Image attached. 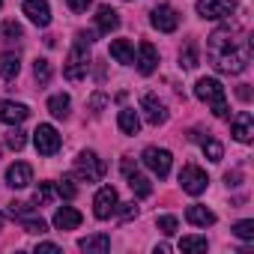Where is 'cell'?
I'll return each mask as SVG.
<instances>
[{
    "mask_svg": "<svg viewBox=\"0 0 254 254\" xmlns=\"http://www.w3.org/2000/svg\"><path fill=\"white\" fill-rule=\"evenodd\" d=\"M206 54L212 60V66L224 75H239L248 60H251V39L239 36V27H218L209 42H206Z\"/></svg>",
    "mask_w": 254,
    "mask_h": 254,
    "instance_id": "1",
    "label": "cell"
},
{
    "mask_svg": "<svg viewBox=\"0 0 254 254\" xmlns=\"http://www.w3.org/2000/svg\"><path fill=\"white\" fill-rule=\"evenodd\" d=\"M90 42H93V33H87V30H81L75 36V48L69 51L66 66H63V75L69 81H81L87 75V66H90Z\"/></svg>",
    "mask_w": 254,
    "mask_h": 254,
    "instance_id": "2",
    "label": "cell"
},
{
    "mask_svg": "<svg viewBox=\"0 0 254 254\" xmlns=\"http://www.w3.org/2000/svg\"><path fill=\"white\" fill-rule=\"evenodd\" d=\"M194 96L206 105H212V114L218 120H227L230 117V108H227V99H224V87L218 78H200L194 84Z\"/></svg>",
    "mask_w": 254,
    "mask_h": 254,
    "instance_id": "3",
    "label": "cell"
},
{
    "mask_svg": "<svg viewBox=\"0 0 254 254\" xmlns=\"http://www.w3.org/2000/svg\"><path fill=\"white\" fill-rule=\"evenodd\" d=\"M75 174H78V180H84V183H99L105 174H108V165H105V159H99L96 153H81L78 159H75Z\"/></svg>",
    "mask_w": 254,
    "mask_h": 254,
    "instance_id": "4",
    "label": "cell"
},
{
    "mask_svg": "<svg viewBox=\"0 0 254 254\" xmlns=\"http://www.w3.org/2000/svg\"><path fill=\"white\" fill-rule=\"evenodd\" d=\"M236 12V0H197V15L209 21L230 18Z\"/></svg>",
    "mask_w": 254,
    "mask_h": 254,
    "instance_id": "5",
    "label": "cell"
},
{
    "mask_svg": "<svg viewBox=\"0 0 254 254\" xmlns=\"http://www.w3.org/2000/svg\"><path fill=\"white\" fill-rule=\"evenodd\" d=\"M33 144H36V153L39 156H54L63 141H60V135H57L54 126L42 123V126H36V132H33Z\"/></svg>",
    "mask_w": 254,
    "mask_h": 254,
    "instance_id": "6",
    "label": "cell"
},
{
    "mask_svg": "<svg viewBox=\"0 0 254 254\" xmlns=\"http://www.w3.org/2000/svg\"><path fill=\"white\" fill-rule=\"evenodd\" d=\"M180 186H183V191H189V194H203L206 186H209L206 171H200L197 165H186V168L180 171Z\"/></svg>",
    "mask_w": 254,
    "mask_h": 254,
    "instance_id": "7",
    "label": "cell"
},
{
    "mask_svg": "<svg viewBox=\"0 0 254 254\" xmlns=\"http://www.w3.org/2000/svg\"><path fill=\"white\" fill-rule=\"evenodd\" d=\"M123 177L129 180V189L138 194V197H150L153 194V186H150V180L138 171V165L132 162V159H123Z\"/></svg>",
    "mask_w": 254,
    "mask_h": 254,
    "instance_id": "8",
    "label": "cell"
},
{
    "mask_svg": "<svg viewBox=\"0 0 254 254\" xmlns=\"http://www.w3.org/2000/svg\"><path fill=\"white\" fill-rule=\"evenodd\" d=\"M144 165H147L159 180H165V177L171 174V153H168V150H159V147H147V150H144Z\"/></svg>",
    "mask_w": 254,
    "mask_h": 254,
    "instance_id": "9",
    "label": "cell"
},
{
    "mask_svg": "<svg viewBox=\"0 0 254 254\" xmlns=\"http://www.w3.org/2000/svg\"><path fill=\"white\" fill-rule=\"evenodd\" d=\"M93 212H96V218H102V221L117 212V189H114V186H105V189L96 191V197H93Z\"/></svg>",
    "mask_w": 254,
    "mask_h": 254,
    "instance_id": "10",
    "label": "cell"
},
{
    "mask_svg": "<svg viewBox=\"0 0 254 254\" xmlns=\"http://www.w3.org/2000/svg\"><path fill=\"white\" fill-rule=\"evenodd\" d=\"M153 27L156 30H162V33H174L177 27H180V12L174 9V6H168V3H162V6H156L153 9Z\"/></svg>",
    "mask_w": 254,
    "mask_h": 254,
    "instance_id": "11",
    "label": "cell"
},
{
    "mask_svg": "<svg viewBox=\"0 0 254 254\" xmlns=\"http://www.w3.org/2000/svg\"><path fill=\"white\" fill-rule=\"evenodd\" d=\"M141 108H144V117H147L150 126H162L168 120V111H165V105H162V99L156 93H144L141 96Z\"/></svg>",
    "mask_w": 254,
    "mask_h": 254,
    "instance_id": "12",
    "label": "cell"
},
{
    "mask_svg": "<svg viewBox=\"0 0 254 254\" xmlns=\"http://www.w3.org/2000/svg\"><path fill=\"white\" fill-rule=\"evenodd\" d=\"M24 15L39 24V27H48L51 24V6H48V0H24Z\"/></svg>",
    "mask_w": 254,
    "mask_h": 254,
    "instance_id": "13",
    "label": "cell"
},
{
    "mask_svg": "<svg viewBox=\"0 0 254 254\" xmlns=\"http://www.w3.org/2000/svg\"><path fill=\"white\" fill-rule=\"evenodd\" d=\"M27 117H30L27 105H21V102H9V99L0 102V123H6V126H18V123H24Z\"/></svg>",
    "mask_w": 254,
    "mask_h": 254,
    "instance_id": "14",
    "label": "cell"
},
{
    "mask_svg": "<svg viewBox=\"0 0 254 254\" xmlns=\"http://www.w3.org/2000/svg\"><path fill=\"white\" fill-rule=\"evenodd\" d=\"M230 129H233V138H236L239 144H248V141L254 138V117H251L248 111H239V114L233 117V123H230Z\"/></svg>",
    "mask_w": 254,
    "mask_h": 254,
    "instance_id": "15",
    "label": "cell"
},
{
    "mask_svg": "<svg viewBox=\"0 0 254 254\" xmlns=\"http://www.w3.org/2000/svg\"><path fill=\"white\" fill-rule=\"evenodd\" d=\"M6 183H9L12 189H27V186L33 183V168H30L27 162L9 165V168H6Z\"/></svg>",
    "mask_w": 254,
    "mask_h": 254,
    "instance_id": "16",
    "label": "cell"
},
{
    "mask_svg": "<svg viewBox=\"0 0 254 254\" xmlns=\"http://www.w3.org/2000/svg\"><path fill=\"white\" fill-rule=\"evenodd\" d=\"M189 138H191V141H197V144L203 147V153H206V159H209V162H221L224 147H221L215 138H209V135H203V132H191Z\"/></svg>",
    "mask_w": 254,
    "mask_h": 254,
    "instance_id": "17",
    "label": "cell"
},
{
    "mask_svg": "<svg viewBox=\"0 0 254 254\" xmlns=\"http://www.w3.org/2000/svg\"><path fill=\"white\" fill-rule=\"evenodd\" d=\"M159 66V54H156V45L153 42H141V60H138V69L141 75H153Z\"/></svg>",
    "mask_w": 254,
    "mask_h": 254,
    "instance_id": "18",
    "label": "cell"
},
{
    "mask_svg": "<svg viewBox=\"0 0 254 254\" xmlns=\"http://www.w3.org/2000/svg\"><path fill=\"white\" fill-rule=\"evenodd\" d=\"M78 248H81V251H87V254H105V251L111 248V236H108V233L84 236V239L78 242Z\"/></svg>",
    "mask_w": 254,
    "mask_h": 254,
    "instance_id": "19",
    "label": "cell"
},
{
    "mask_svg": "<svg viewBox=\"0 0 254 254\" xmlns=\"http://www.w3.org/2000/svg\"><path fill=\"white\" fill-rule=\"evenodd\" d=\"M111 57H114L117 63H123V66L135 63V48H132V42H129V39H114V42H111Z\"/></svg>",
    "mask_w": 254,
    "mask_h": 254,
    "instance_id": "20",
    "label": "cell"
},
{
    "mask_svg": "<svg viewBox=\"0 0 254 254\" xmlns=\"http://www.w3.org/2000/svg\"><path fill=\"white\" fill-rule=\"evenodd\" d=\"M96 27H99V33H111V30H117V27H120V15H117V9H111V6H99V12H96Z\"/></svg>",
    "mask_w": 254,
    "mask_h": 254,
    "instance_id": "21",
    "label": "cell"
},
{
    "mask_svg": "<svg viewBox=\"0 0 254 254\" xmlns=\"http://www.w3.org/2000/svg\"><path fill=\"white\" fill-rule=\"evenodd\" d=\"M186 218H189V224H197V227H209V224H215V212L206 209V206H200V203L189 206V209H186Z\"/></svg>",
    "mask_w": 254,
    "mask_h": 254,
    "instance_id": "22",
    "label": "cell"
},
{
    "mask_svg": "<svg viewBox=\"0 0 254 254\" xmlns=\"http://www.w3.org/2000/svg\"><path fill=\"white\" fill-rule=\"evenodd\" d=\"M78 224H81V212L78 209H72V206L57 209V215H54V227L57 230H75Z\"/></svg>",
    "mask_w": 254,
    "mask_h": 254,
    "instance_id": "23",
    "label": "cell"
},
{
    "mask_svg": "<svg viewBox=\"0 0 254 254\" xmlns=\"http://www.w3.org/2000/svg\"><path fill=\"white\" fill-rule=\"evenodd\" d=\"M120 129H123V135H138L141 120H138L135 108H123V111H120Z\"/></svg>",
    "mask_w": 254,
    "mask_h": 254,
    "instance_id": "24",
    "label": "cell"
},
{
    "mask_svg": "<svg viewBox=\"0 0 254 254\" xmlns=\"http://www.w3.org/2000/svg\"><path fill=\"white\" fill-rule=\"evenodd\" d=\"M18 72H21V60H18V54H0V78L12 81Z\"/></svg>",
    "mask_w": 254,
    "mask_h": 254,
    "instance_id": "25",
    "label": "cell"
},
{
    "mask_svg": "<svg viewBox=\"0 0 254 254\" xmlns=\"http://www.w3.org/2000/svg\"><path fill=\"white\" fill-rule=\"evenodd\" d=\"M18 39H24V30H21L18 21H3V24H0V42H3V45L18 42Z\"/></svg>",
    "mask_w": 254,
    "mask_h": 254,
    "instance_id": "26",
    "label": "cell"
},
{
    "mask_svg": "<svg viewBox=\"0 0 254 254\" xmlns=\"http://www.w3.org/2000/svg\"><path fill=\"white\" fill-rule=\"evenodd\" d=\"M48 111H51V114H54L57 120L69 117V96H63V93L51 96V99H48Z\"/></svg>",
    "mask_w": 254,
    "mask_h": 254,
    "instance_id": "27",
    "label": "cell"
},
{
    "mask_svg": "<svg viewBox=\"0 0 254 254\" xmlns=\"http://www.w3.org/2000/svg\"><path fill=\"white\" fill-rule=\"evenodd\" d=\"M180 66L183 69H194L197 66V45L194 42H186V48L180 51Z\"/></svg>",
    "mask_w": 254,
    "mask_h": 254,
    "instance_id": "28",
    "label": "cell"
},
{
    "mask_svg": "<svg viewBox=\"0 0 254 254\" xmlns=\"http://www.w3.org/2000/svg\"><path fill=\"white\" fill-rule=\"evenodd\" d=\"M54 194H57V189H54L51 183H39V189H36L33 200H36V206H48V203L54 200Z\"/></svg>",
    "mask_w": 254,
    "mask_h": 254,
    "instance_id": "29",
    "label": "cell"
},
{
    "mask_svg": "<svg viewBox=\"0 0 254 254\" xmlns=\"http://www.w3.org/2000/svg\"><path fill=\"white\" fill-rule=\"evenodd\" d=\"M18 221H21V227H24V233H39V236H42V233L48 230V224H45L42 218H36L33 212H30V215H24V218H18Z\"/></svg>",
    "mask_w": 254,
    "mask_h": 254,
    "instance_id": "30",
    "label": "cell"
},
{
    "mask_svg": "<svg viewBox=\"0 0 254 254\" xmlns=\"http://www.w3.org/2000/svg\"><path fill=\"white\" fill-rule=\"evenodd\" d=\"M33 78H36V81H39L42 87H45V84L51 81V63H48L45 57H39V60L33 63Z\"/></svg>",
    "mask_w": 254,
    "mask_h": 254,
    "instance_id": "31",
    "label": "cell"
},
{
    "mask_svg": "<svg viewBox=\"0 0 254 254\" xmlns=\"http://www.w3.org/2000/svg\"><path fill=\"white\" fill-rule=\"evenodd\" d=\"M206 236H183L180 239V248L183 251H206Z\"/></svg>",
    "mask_w": 254,
    "mask_h": 254,
    "instance_id": "32",
    "label": "cell"
},
{
    "mask_svg": "<svg viewBox=\"0 0 254 254\" xmlns=\"http://www.w3.org/2000/svg\"><path fill=\"white\" fill-rule=\"evenodd\" d=\"M233 236H239V239H254V221L245 218V221L233 224Z\"/></svg>",
    "mask_w": 254,
    "mask_h": 254,
    "instance_id": "33",
    "label": "cell"
},
{
    "mask_svg": "<svg viewBox=\"0 0 254 254\" xmlns=\"http://www.w3.org/2000/svg\"><path fill=\"white\" fill-rule=\"evenodd\" d=\"M24 144H27V138H24L21 129H12V132L6 135V147H9V150H24Z\"/></svg>",
    "mask_w": 254,
    "mask_h": 254,
    "instance_id": "34",
    "label": "cell"
},
{
    "mask_svg": "<svg viewBox=\"0 0 254 254\" xmlns=\"http://www.w3.org/2000/svg\"><path fill=\"white\" fill-rule=\"evenodd\" d=\"M54 189H57V194H63V197H66V200H72V197H75V194H78V189H75V186H72V180H69V177H63V180H60V183H57V186H54Z\"/></svg>",
    "mask_w": 254,
    "mask_h": 254,
    "instance_id": "35",
    "label": "cell"
},
{
    "mask_svg": "<svg viewBox=\"0 0 254 254\" xmlns=\"http://www.w3.org/2000/svg\"><path fill=\"white\" fill-rule=\"evenodd\" d=\"M159 230H162L165 236H174V233H177V218H174V215H162V218H159Z\"/></svg>",
    "mask_w": 254,
    "mask_h": 254,
    "instance_id": "36",
    "label": "cell"
},
{
    "mask_svg": "<svg viewBox=\"0 0 254 254\" xmlns=\"http://www.w3.org/2000/svg\"><path fill=\"white\" fill-rule=\"evenodd\" d=\"M105 105H108V96H105V93H93V96H90V111H93V114H99Z\"/></svg>",
    "mask_w": 254,
    "mask_h": 254,
    "instance_id": "37",
    "label": "cell"
},
{
    "mask_svg": "<svg viewBox=\"0 0 254 254\" xmlns=\"http://www.w3.org/2000/svg\"><path fill=\"white\" fill-rule=\"evenodd\" d=\"M117 206H120V218H123V221H129V218L138 215V206H135V203H117Z\"/></svg>",
    "mask_w": 254,
    "mask_h": 254,
    "instance_id": "38",
    "label": "cell"
},
{
    "mask_svg": "<svg viewBox=\"0 0 254 254\" xmlns=\"http://www.w3.org/2000/svg\"><path fill=\"white\" fill-rule=\"evenodd\" d=\"M90 3H93V0H66V6H69L72 12H87Z\"/></svg>",
    "mask_w": 254,
    "mask_h": 254,
    "instance_id": "39",
    "label": "cell"
},
{
    "mask_svg": "<svg viewBox=\"0 0 254 254\" xmlns=\"http://www.w3.org/2000/svg\"><path fill=\"white\" fill-rule=\"evenodd\" d=\"M236 96H239L242 102H248V99H251V90H248V84H239V90H236Z\"/></svg>",
    "mask_w": 254,
    "mask_h": 254,
    "instance_id": "40",
    "label": "cell"
},
{
    "mask_svg": "<svg viewBox=\"0 0 254 254\" xmlns=\"http://www.w3.org/2000/svg\"><path fill=\"white\" fill-rule=\"evenodd\" d=\"M36 251H60V245H54V242H39Z\"/></svg>",
    "mask_w": 254,
    "mask_h": 254,
    "instance_id": "41",
    "label": "cell"
},
{
    "mask_svg": "<svg viewBox=\"0 0 254 254\" xmlns=\"http://www.w3.org/2000/svg\"><path fill=\"white\" fill-rule=\"evenodd\" d=\"M0 227H3V215H0Z\"/></svg>",
    "mask_w": 254,
    "mask_h": 254,
    "instance_id": "42",
    "label": "cell"
},
{
    "mask_svg": "<svg viewBox=\"0 0 254 254\" xmlns=\"http://www.w3.org/2000/svg\"><path fill=\"white\" fill-rule=\"evenodd\" d=\"M0 9H3V0H0Z\"/></svg>",
    "mask_w": 254,
    "mask_h": 254,
    "instance_id": "43",
    "label": "cell"
}]
</instances>
